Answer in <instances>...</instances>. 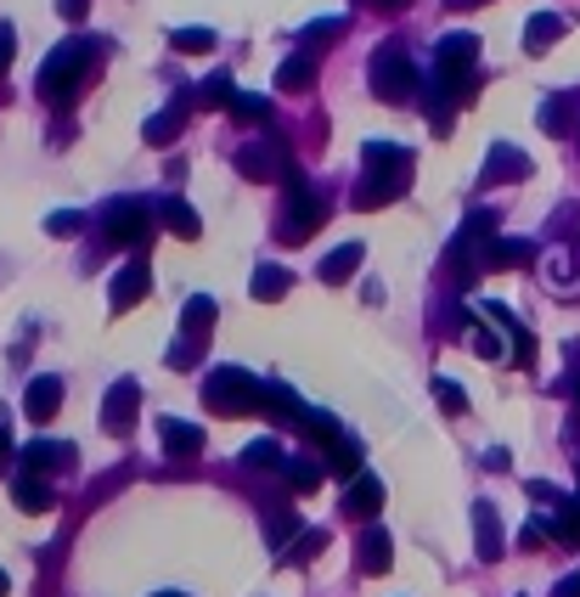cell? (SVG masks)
Listing matches in <instances>:
<instances>
[{
  "label": "cell",
  "mask_w": 580,
  "mask_h": 597,
  "mask_svg": "<svg viewBox=\"0 0 580 597\" xmlns=\"http://www.w3.org/2000/svg\"><path fill=\"white\" fill-rule=\"evenodd\" d=\"M57 12L69 17V23H85V12H90V0H57Z\"/></svg>",
  "instance_id": "7bdbcfd3"
},
{
  "label": "cell",
  "mask_w": 580,
  "mask_h": 597,
  "mask_svg": "<svg viewBox=\"0 0 580 597\" xmlns=\"http://www.w3.org/2000/svg\"><path fill=\"white\" fill-rule=\"evenodd\" d=\"M434 401H440L445 412H468V389L451 383V378H434Z\"/></svg>",
  "instance_id": "f35d334b"
},
{
  "label": "cell",
  "mask_w": 580,
  "mask_h": 597,
  "mask_svg": "<svg viewBox=\"0 0 580 597\" xmlns=\"http://www.w3.org/2000/svg\"><path fill=\"white\" fill-rule=\"evenodd\" d=\"M23 412L35 417V423H51V417L62 412V378H57V373H46V378H35V383H28V394H23Z\"/></svg>",
  "instance_id": "2e32d148"
},
{
  "label": "cell",
  "mask_w": 580,
  "mask_h": 597,
  "mask_svg": "<svg viewBox=\"0 0 580 597\" xmlns=\"http://www.w3.org/2000/svg\"><path fill=\"white\" fill-rule=\"evenodd\" d=\"M158 440H164L170 456H198L203 451V428L198 423H181V417H158Z\"/></svg>",
  "instance_id": "e0dca14e"
},
{
  "label": "cell",
  "mask_w": 580,
  "mask_h": 597,
  "mask_svg": "<svg viewBox=\"0 0 580 597\" xmlns=\"http://www.w3.org/2000/svg\"><path fill=\"white\" fill-rule=\"evenodd\" d=\"M96 46L102 40H85V35H74V40H62L46 62H40V96L51 108H62L69 113L74 102H79V85H85V74H90V62H96Z\"/></svg>",
  "instance_id": "7a4b0ae2"
},
{
  "label": "cell",
  "mask_w": 580,
  "mask_h": 597,
  "mask_svg": "<svg viewBox=\"0 0 580 597\" xmlns=\"http://www.w3.org/2000/svg\"><path fill=\"white\" fill-rule=\"evenodd\" d=\"M361 163H367V175H361L356 197H349L361 215L395 204V197L406 192V181H411V153L395 147V142H367V147H361Z\"/></svg>",
  "instance_id": "6da1fadb"
},
{
  "label": "cell",
  "mask_w": 580,
  "mask_h": 597,
  "mask_svg": "<svg viewBox=\"0 0 580 597\" xmlns=\"http://www.w3.org/2000/svg\"><path fill=\"white\" fill-rule=\"evenodd\" d=\"M356 563L367 575H383L395 563V547H390V529H378V524H367L361 536H356Z\"/></svg>",
  "instance_id": "4fadbf2b"
},
{
  "label": "cell",
  "mask_w": 580,
  "mask_h": 597,
  "mask_svg": "<svg viewBox=\"0 0 580 597\" xmlns=\"http://www.w3.org/2000/svg\"><path fill=\"white\" fill-rule=\"evenodd\" d=\"M530 153H519V147H507V142H496L491 153H485V170H479V186H507V181H530Z\"/></svg>",
  "instance_id": "30bf717a"
},
{
  "label": "cell",
  "mask_w": 580,
  "mask_h": 597,
  "mask_svg": "<svg viewBox=\"0 0 580 597\" xmlns=\"http://www.w3.org/2000/svg\"><path fill=\"white\" fill-rule=\"evenodd\" d=\"M361 7H378V12H400V7H411V0H361Z\"/></svg>",
  "instance_id": "7dc6e473"
},
{
  "label": "cell",
  "mask_w": 580,
  "mask_h": 597,
  "mask_svg": "<svg viewBox=\"0 0 580 597\" xmlns=\"http://www.w3.org/2000/svg\"><path fill=\"white\" fill-rule=\"evenodd\" d=\"M328 474H338V479H356V474H361V446L349 440V435H338V440L328 446Z\"/></svg>",
  "instance_id": "4dcf8cb0"
},
{
  "label": "cell",
  "mask_w": 580,
  "mask_h": 597,
  "mask_svg": "<svg viewBox=\"0 0 580 597\" xmlns=\"http://www.w3.org/2000/svg\"><path fill=\"white\" fill-rule=\"evenodd\" d=\"M541 130H546V136H569V130H575V119H580V96L575 90H564V96H553V102H541Z\"/></svg>",
  "instance_id": "ffe728a7"
},
{
  "label": "cell",
  "mask_w": 580,
  "mask_h": 597,
  "mask_svg": "<svg viewBox=\"0 0 580 597\" xmlns=\"http://www.w3.org/2000/svg\"><path fill=\"white\" fill-rule=\"evenodd\" d=\"M7 451H12V440H7V435H0V456H7Z\"/></svg>",
  "instance_id": "f907efd6"
},
{
  "label": "cell",
  "mask_w": 580,
  "mask_h": 597,
  "mask_svg": "<svg viewBox=\"0 0 580 597\" xmlns=\"http://www.w3.org/2000/svg\"><path fill=\"white\" fill-rule=\"evenodd\" d=\"M321 547H328V529H305V536H299L294 547L282 552V563H310V558H316Z\"/></svg>",
  "instance_id": "8d00e7d4"
},
{
  "label": "cell",
  "mask_w": 580,
  "mask_h": 597,
  "mask_svg": "<svg viewBox=\"0 0 580 597\" xmlns=\"http://www.w3.org/2000/svg\"><path fill=\"white\" fill-rule=\"evenodd\" d=\"M507 265H535V243H525V237H491L485 243V271H507Z\"/></svg>",
  "instance_id": "44dd1931"
},
{
  "label": "cell",
  "mask_w": 580,
  "mask_h": 597,
  "mask_svg": "<svg viewBox=\"0 0 580 597\" xmlns=\"http://www.w3.org/2000/svg\"><path fill=\"white\" fill-rule=\"evenodd\" d=\"M79 226H85L79 209H57V215H46V231H51V237H74Z\"/></svg>",
  "instance_id": "ab89813d"
},
{
  "label": "cell",
  "mask_w": 580,
  "mask_h": 597,
  "mask_svg": "<svg viewBox=\"0 0 580 597\" xmlns=\"http://www.w3.org/2000/svg\"><path fill=\"white\" fill-rule=\"evenodd\" d=\"M12 57H17V28H12V23H0V74L12 69Z\"/></svg>",
  "instance_id": "b9f144b4"
},
{
  "label": "cell",
  "mask_w": 580,
  "mask_h": 597,
  "mask_svg": "<svg viewBox=\"0 0 580 597\" xmlns=\"http://www.w3.org/2000/svg\"><path fill=\"white\" fill-rule=\"evenodd\" d=\"M266 412H271L276 423H287V428H299L310 406L299 401V394H294V389H282V383H266Z\"/></svg>",
  "instance_id": "4316f807"
},
{
  "label": "cell",
  "mask_w": 580,
  "mask_h": 597,
  "mask_svg": "<svg viewBox=\"0 0 580 597\" xmlns=\"http://www.w3.org/2000/svg\"><path fill=\"white\" fill-rule=\"evenodd\" d=\"M287 485H294V490L305 496V490H316V485H321V468H316V462H287Z\"/></svg>",
  "instance_id": "60d3db41"
},
{
  "label": "cell",
  "mask_w": 580,
  "mask_h": 597,
  "mask_svg": "<svg viewBox=\"0 0 580 597\" xmlns=\"http://www.w3.org/2000/svg\"><path fill=\"white\" fill-rule=\"evenodd\" d=\"M181 327H186V339H209V327H214V298H209V293H192L186 305H181Z\"/></svg>",
  "instance_id": "f1b7e54d"
},
{
  "label": "cell",
  "mask_w": 580,
  "mask_h": 597,
  "mask_svg": "<svg viewBox=\"0 0 580 597\" xmlns=\"http://www.w3.org/2000/svg\"><path fill=\"white\" fill-rule=\"evenodd\" d=\"M473 350H479V355H485V361H496V355H502V344H496L491 333H473Z\"/></svg>",
  "instance_id": "ee69618b"
},
{
  "label": "cell",
  "mask_w": 580,
  "mask_h": 597,
  "mask_svg": "<svg viewBox=\"0 0 580 597\" xmlns=\"http://www.w3.org/2000/svg\"><path fill=\"white\" fill-rule=\"evenodd\" d=\"M479 316H485V327H496L502 339H513V367H535V333L507 305H496V298H491V305H479Z\"/></svg>",
  "instance_id": "ba28073f"
},
{
  "label": "cell",
  "mask_w": 580,
  "mask_h": 597,
  "mask_svg": "<svg viewBox=\"0 0 580 597\" xmlns=\"http://www.w3.org/2000/svg\"><path fill=\"white\" fill-rule=\"evenodd\" d=\"M186 102H192V96H181L175 108H164V113H152V119L141 124V136H147V147H170V142L181 136V124H186Z\"/></svg>",
  "instance_id": "7402d4cb"
},
{
  "label": "cell",
  "mask_w": 580,
  "mask_h": 597,
  "mask_svg": "<svg viewBox=\"0 0 580 597\" xmlns=\"http://www.w3.org/2000/svg\"><path fill=\"white\" fill-rule=\"evenodd\" d=\"M451 12H473V7H491V0H445Z\"/></svg>",
  "instance_id": "c3c4849f"
},
{
  "label": "cell",
  "mask_w": 580,
  "mask_h": 597,
  "mask_svg": "<svg viewBox=\"0 0 580 597\" xmlns=\"http://www.w3.org/2000/svg\"><path fill=\"white\" fill-rule=\"evenodd\" d=\"M282 192H287V209L276 220V237L282 243H310V231L328 220V204H321V197L305 186L299 170H282Z\"/></svg>",
  "instance_id": "277c9868"
},
{
  "label": "cell",
  "mask_w": 580,
  "mask_h": 597,
  "mask_svg": "<svg viewBox=\"0 0 580 597\" xmlns=\"http://www.w3.org/2000/svg\"><path fill=\"white\" fill-rule=\"evenodd\" d=\"M152 220H158V204H147V197H113V204L102 209V226L113 243H147L152 237Z\"/></svg>",
  "instance_id": "8992f818"
},
{
  "label": "cell",
  "mask_w": 580,
  "mask_h": 597,
  "mask_svg": "<svg viewBox=\"0 0 580 597\" xmlns=\"http://www.w3.org/2000/svg\"><path fill=\"white\" fill-rule=\"evenodd\" d=\"M525 547H546V524H541V519L525 524Z\"/></svg>",
  "instance_id": "f6af8a7d"
},
{
  "label": "cell",
  "mask_w": 580,
  "mask_h": 597,
  "mask_svg": "<svg viewBox=\"0 0 580 597\" xmlns=\"http://www.w3.org/2000/svg\"><path fill=\"white\" fill-rule=\"evenodd\" d=\"M225 113H232L237 124H271V102H266V96H248V90H237Z\"/></svg>",
  "instance_id": "d6a6232c"
},
{
  "label": "cell",
  "mask_w": 580,
  "mask_h": 597,
  "mask_svg": "<svg viewBox=\"0 0 580 597\" xmlns=\"http://www.w3.org/2000/svg\"><path fill=\"white\" fill-rule=\"evenodd\" d=\"M349 35V23L344 17H316V23H305V51H316V46H328V40H344Z\"/></svg>",
  "instance_id": "e575fe53"
},
{
  "label": "cell",
  "mask_w": 580,
  "mask_h": 597,
  "mask_svg": "<svg viewBox=\"0 0 580 597\" xmlns=\"http://www.w3.org/2000/svg\"><path fill=\"white\" fill-rule=\"evenodd\" d=\"M361 254H367L361 243H338V248H333L328 259H321V265H316V277H321V282H328V288H344L349 277H356V265H361Z\"/></svg>",
  "instance_id": "d6986e66"
},
{
  "label": "cell",
  "mask_w": 580,
  "mask_h": 597,
  "mask_svg": "<svg viewBox=\"0 0 580 597\" xmlns=\"http://www.w3.org/2000/svg\"><path fill=\"white\" fill-rule=\"evenodd\" d=\"M553 597H580V575H569V581H558V586H553Z\"/></svg>",
  "instance_id": "bcb514c9"
},
{
  "label": "cell",
  "mask_w": 580,
  "mask_h": 597,
  "mask_svg": "<svg viewBox=\"0 0 580 597\" xmlns=\"http://www.w3.org/2000/svg\"><path fill=\"white\" fill-rule=\"evenodd\" d=\"M170 46H175L181 57H203V51H214V28H175Z\"/></svg>",
  "instance_id": "d590c367"
},
{
  "label": "cell",
  "mask_w": 580,
  "mask_h": 597,
  "mask_svg": "<svg viewBox=\"0 0 580 597\" xmlns=\"http://www.w3.org/2000/svg\"><path fill=\"white\" fill-rule=\"evenodd\" d=\"M310 85H316V57H310V51L282 57V69H276V90H310Z\"/></svg>",
  "instance_id": "83f0119b"
},
{
  "label": "cell",
  "mask_w": 580,
  "mask_h": 597,
  "mask_svg": "<svg viewBox=\"0 0 580 597\" xmlns=\"http://www.w3.org/2000/svg\"><path fill=\"white\" fill-rule=\"evenodd\" d=\"M299 435H310L316 446H333V440H338V423H333L328 412H305V423H299Z\"/></svg>",
  "instance_id": "74e56055"
},
{
  "label": "cell",
  "mask_w": 580,
  "mask_h": 597,
  "mask_svg": "<svg viewBox=\"0 0 580 597\" xmlns=\"http://www.w3.org/2000/svg\"><path fill=\"white\" fill-rule=\"evenodd\" d=\"M12 496H17V508H23V513H51V508H57V496H51V485H46V479H40L35 468H23V474H17Z\"/></svg>",
  "instance_id": "603a6c76"
},
{
  "label": "cell",
  "mask_w": 580,
  "mask_h": 597,
  "mask_svg": "<svg viewBox=\"0 0 580 597\" xmlns=\"http://www.w3.org/2000/svg\"><path fill=\"white\" fill-rule=\"evenodd\" d=\"M287 288H294V277H287L282 265H254V282H248V293L260 298V305H276V298H287Z\"/></svg>",
  "instance_id": "484cf974"
},
{
  "label": "cell",
  "mask_w": 580,
  "mask_h": 597,
  "mask_svg": "<svg viewBox=\"0 0 580 597\" xmlns=\"http://www.w3.org/2000/svg\"><path fill=\"white\" fill-rule=\"evenodd\" d=\"M203 406H209L214 417L266 412V383L254 378V373H243V367H220V373H209V383H203Z\"/></svg>",
  "instance_id": "3957f363"
},
{
  "label": "cell",
  "mask_w": 580,
  "mask_h": 597,
  "mask_svg": "<svg viewBox=\"0 0 580 597\" xmlns=\"http://www.w3.org/2000/svg\"><path fill=\"white\" fill-rule=\"evenodd\" d=\"M232 80H225V74H209L203 85H198V96H192V108H232Z\"/></svg>",
  "instance_id": "836d02e7"
},
{
  "label": "cell",
  "mask_w": 580,
  "mask_h": 597,
  "mask_svg": "<svg viewBox=\"0 0 580 597\" xmlns=\"http://www.w3.org/2000/svg\"><path fill=\"white\" fill-rule=\"evenodd\" d=\"M23 468H35V474H69L74 468V446L69 440H35V446H23L17 451Z\"/></svg>",
  "instance_id": "8fae6325"
},
{
  "label": "cell",
  "mask_w": 580,
  "mask_h": 597,
  "mask_svg": "<svg viewBox=\"0 0 580 597\" xmlns=\"http://www.w3.org/2000/svg\"><path fill=\"white\" fill-rule=\"evenodd\" d=\"M7 586H12V581H7V570H0V597H7Z\"/></svg>",
  "instance_id": "681fc988"
},
{
  "label": "cell",
  "mask_w": 580,
  "mask_h": 597,
  "mask_svg": "<svg viewBox=\"0 0 580 597\" xmlns=\"http://www.w3.org/2000/svg\"><path fill=\"white\" fill-rule=\"evenodd\" d=\"M479 62V35H457V28H451V35H440V74H468Z\"/></svg>",
  "instance_id": "5bb4252c"
},
{
  "label": "cell",
  "mask_w": 580,
  "mask_h": 597,
  "mask_svg": "<svg viewBox=\"0 0 580 597\" xmlns=\"http://www.w3.org/2000/svg\"><path fill=\"white\" fill-rule=\"evenodd\" d=\"M147 293H152L147 259H131V265H119V277H113V288H108V305H113V316H124V310H136Z\"/></svg>",
  "instance_id": "9c48e42d"
},
{
  "label": "cell",
  "mask_w": 580,
  "mask_h": 597,
  "mask_svg": "<svg viewBox=\"0 0 580 597\" xmlns=\"http://www.w3.org/2000/svg\"><path fill=\"white\" fill-rule=\"evenodd\" d=\"M158 220H164L175 237H186V243H198L203 237V220H198V209L192 204H181V197H164V204H158Z\"/></svg>",
  "instance_id": "cb8c5ba5"
},
{
  "label": "cell",
  "mask_w": 580,
  "mask_h": 597,
  "mask_svg": "<svg viewBox=\"0 0 580 597\" xmlns=\"http://www.w3.org/2000/svg\"><path fill=\"white\" fill-rule=\"evenodd\" d=\"M152 597H186V592H152Z\"/></svg>",
  "instance_id": "816d5d0a"
},
{
  "label": "cell",
  "mask_w": 580,
  "mask_h": 597,
  "mask_svg": "<svg viewBox=\"0 0 580 597\" xmlns=\"http://www.w3.org/2000/svg\"><path fill=\"white\" fill-rule=\"evenodd\" d=\"M553 536L564 547H580V496H564V502H553Z\"/></svg>",
  "instance_id": "1f68e13d"
},
{
  "label": "cell",
  "mask_w": 580,
  "mask_h": 597,
  "mask_svg": "<svg viewBox=\"0 0 580 597\" xmlns=\"http://www.w3.org/2000/svg\"><path fill=\"white\" fill-rule=\"evenodd\" d=\"M243 462H248V468H266V474H287V462H294V456L282 451V440H254L243 451Z\"/></svg>",
  "instance_id": "f546056e"
},
{
  "label": "cell",
  "mask_w": 580,
  "mask_h": 597,
  "mask_svg": "<svg viewBox=\"0 0 580 597\" xmlns=\"http://www.w3.org/2000/svg\"><path fill=\"white\" fill-rule=\"evenodd\" d=\"M372 96L378 102H390V108H400V102H411V90H423L417 85V62L406 57V46L400 40H390L378 57H372Z\"/></svg>",
  "instance_id": "5b68a950"
},
{
  "label": "cell",
  "mask_w": 580,
  "mask_h": 597,
  "mask_svg": "<svg viewBox=\"0 0 580 597\" xmlns=\"http://www.w3.org/2000/svg\"><path fill=\"white\" fill-rule=\"evenodd\" d=\"M378 508H383V479L378 474H356L349 490H344V513L349 519H378Z\"/></svg>",
  "instance_id": "9a60e30c"
},
{
  "label": "cell",
  "mask_w": 580,
  "mask_h": 597,
  "mask_svg": "<svg viewBox=\"0 0 580 597\" xmlns=\"http://www.w3.org/2000/svg\"><path fill=\"white\" fill-rule=\"evenodd\" d=\"M136 417H141V383H136V378H119V383L108 389V401H102V435L124 440V435L136 428Z\"/></svg>",
  "instance_id": "52a82bcc"
},
{
  "label": "cell",
  "mask_w": 580,
  "mask_h": 597,
  "mask_svg": "<svg viewBox=\"0 0 580 597\" xmlns=\"http://www.w3.org/2000/svg\"><path fill=\"white\" fill-rule=\"evenodd\" d=\"M473 536H479V558H485V563L502 558V524H496L491 502H473Z\"/></svg>",
  "instance_id": "d4e9b609"
},
{
  "label": "cell",
  "mask_w": 580,
  "mask_h": 597,
  "mask_svg": "<svg viewBox=\"0 0 580 597\" xmlns=\"http://www.w3.org/2000/svg\"><path fill=\"white\" fill-rule=\"evenodd\" d=\"M564 28H569V23H564L558 12H535V17L525 23V51H530V57H546V51L564 40Z\"/></svg>",
  "instance_id": "ac0fdd59"
},
{
  "label": "cell",
  "mask_w": 580,
  "mask_h": 597,
  "mask_svg": "<svg viewBox=\"0 0 580 597\" xmlns=\"http://www.w3.org/2000/svg\"><path fill=\"white\" fill-rule=\"evenodd\" d=\"M237 170L248 181H282V142H248L237 153Z\"/></svg>",
  "instance_id": "7c38bea8"
}]
</instances>
